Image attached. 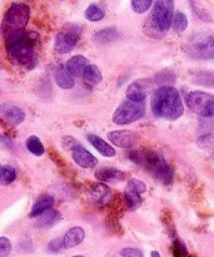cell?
<instances>
[{"mask_svg":"<svg viewBox=\"0 0 214 257\" xmlns=\"http://www.w3.org/2000/svg\"><path fill=\"white\" fill-rule=\"evenodd\" d=\"M39 34L33 30H20L5 35V50L14 64L32 70L38 63L37 44Z\"/></svg>","mask_w":214,"mask_h":257,"instance_id":"1","label":"cell"},{"mask_svg":"<svg viewBox=\"0 0 214 257\" xmlns=\"http://www.w3.org/2000/svg\"><path fill=\"white\" fill-rule=\"evenodd\" d=\"M150 108L157 118L177 120L184 113L179 92L170 85H162L154 90L150 98Z\"/></svg>","mask_w":214,"mask_h":257,"instance_id":"2","label":"cell"},{"mask_svg":"<svg viewBox=\"0 0 214 257\" xmlns=\"http://www.w3.org/2000/svg\"><path fill=\"white\" fill-rule=\"evenodd\" d=\"M174 2L173 0H158L153 5L150 17L147 22V34L154 39L164 38L173 25L174 19Z\"/></svg>","mask_w":214,"mask_h":257,"instance_id":"3","label":"cell"},{"mask_svg":"<svg viewBox=\"0 0 214 257\" xmlns=\"http://www.w3.org/2000/svg\"><path fill=\"white\" fill-rule=\"evenodd\" d=\"M142 167L158 182L169 186L174 180V170L159 152L143 150Z\"/></svg>","mask_w":214,"mask_h":257,"instance_id":"4","label":"cell"},{"mask_svg":"<svg viewBox=\"0 0 214 257\" xmlns=\"http://www.w3.org/2000/svg\"><path fill=\"white\" fill-rule=\"evenodd\" d=\"M30 19V7L25 3L15 2L10 4L3 19V34L25 30L28 22Z\"/></svg>","mask_w":214,"mask_h":257,"instance_id":"5","label":"cell"},{"mask_svg":"<svg viewBox=\"0 0 214 257\" xmlns=\"http://www.w3.org/2000/svg\"><path fill=\"white\" fill-rule=\"evenodd\" d=\"M188 57L195 60L214 59V34L194 35L185 47Z\"/></svg>","mask_w":214,"mask_h":257,"instance_id":"6","label":"cell"},{"mask_svg":"<svg viewBox=\"0 0 214 257\" xmlns=\"http://www.w3.org/2000/svg\"><path fill=\"white\" fill-rule=\"evenodd\" d=\"M82 27L78 24H65L60 29L54 40V49L59 54H68L73 52L82 37Z\"/></svg>","mask_w":214,"mask_h":257,"instance_id":"7","label":"cell"},{"mask_svg":"<svg viewBox=\"0 0 214 257\" xmlns=\"http://www.w3.org/2000/svg\"><path fill=\"white\" fill-rule=\"evenodd\" d=\"M188 108L203 118L214 117V94L203 90H193L185 97Z\"/></svg>","mask_w":214,"mask_h":257,"instance_id":"8","label":"cell"},{"mask_svg":"<svg viewBox=\"0 0 214 257\" xmlns=\"http://www.w3.org/2000/svg\"><path fill=\"white\" fill-rule=\"evenodd\" d=\"M145 114L144 103H134L130 100H124L115 109L113 114V123L118 125H127L142 119Z\"/></svg>","mask_w":214,"mask_h":257,"instance_id":"9","label":"cell"},{"mask_svg":"<svg viewBox=\"0 0 214 257\" xmlns=\"http://www.w3.org/2000/svg\"><path fill=\"white\" fill-rule=\"evenodd\" d=\"M147 192V186L143 181L138 178H130L123 193V200L125 202V207L129 211H135L143 203L142 196Z\"/></svg>","mask_w":214,"mask_h":257,"instance_id":"10","label":"cell"},{"mask_svg":"<svg viewBox=\"0 0 214 257\" xmlns=\"http://www.w3.org/2000/svg\"><path fill=\"white\" fill-rule=\"evenodd\" d=\"M88 191H89L90 201H92L97 207H107V206L113 201L112 190L103 182L93 183Z\"/></svg>","mask_w":214,"mask_h":257,"instance_id":"11","label":"cell"},{"mask_svg":"<svg viewBox=\"0 0 214 257\" xmlns=\"http://www.w3.org/2000/svg\"><path fill=\"white\" fill-rule=\"evenodd\" d=\"M108 140H109L113 145L117 146V147L130 150V148L135 145V142H137L138 136L135 135L133 131L119 130L112 131V132L108 133Z\"/></svg>","mask_w":214,"mask_h":257,"instance_id":"12","label":"cell"},{"mask_svg":"<svg viewBox=\"0 0 214 257\" xmlns=\"http://www.w3.org/2000/svg\"><path fill=\"white\" fill-rule=\"evenodd\" d=\"M72 152V158L78 166H80L82 168H94L97 167L98 160L83 146H80L78 143L75 147H73V150L70 151Z\"/></svg>","mask_w":214,"mask_h":257,"instance_id":"13","label":"cell"},{"mask_svg":"<svg viewBox=\"0 0 214 257\" xmlns=\"http://www.w3.org/2000/svg\"><path fill=\"white\" fill-rule=\"evenodd\" d=\"M2 115L3 119L14 125L22 124L25 120L24 110L18 105L12 104V103H4L2 105Z\"/></svg>","mask_w":214,"mask_h":257,"instance_id":"14","label":"cell"},{"mask_svg":"<svg viewBox=\"0 0 214 257\" xmlns=\"http://www.w3.org/2000/svg\"><path fill=\"white\" fill-rule=\"evenodd\" d=\"M95 178L99 182H120L127 178L123 171L118 170L114 167H102L95 171Z\"/></svg>","mask_w":214,"mask_h":257,"instance_id":"15","label":"cell"},{"mask_svg":"<svg viewBox=\"0 0 214 257\" xmlns=\"http://www.w3.org/2000/svg\"><path fill=\"white\" fill-rule=\"evenodd\" d=\"M88 65L89 64H88L87 58H85L84 55L78 54L70 58V59L67 62V64H65V67H67L68 72L72 74L73 78H79V77H83V74H84Z\"/></svg>","mask_w":214,"mask_h":257,"instance_id":"16","label":"cell"},{"mask_svg":"<svg viewBox=\"0 0 214 257\" xmlns=\"http://www.w3.org/2000/svg\"><path fill=\"white\" fill-rule=\"evenodd\" d=\"M60 220H62V213L58 210L52 208V210L47 211L42 216H39L37 218V221H35L34 226L37 228H39V230H47V228H50L57 225Z\"/></svg>","mask_w":214,"mask_h":257,"instance_id":"17","label":"cell"},{"mask_svg":"<svg viewBox=\"0 0 214 257\" xmlns=\"http://www.w3.org/2000/svg\"><path fill=\"white\" fill-rule=\"evenodd\" d=\"M54 79L55 83H57L62 89H72L75 84L74 78H73L72 74L68 72L67 67H65L64 64H59L55 67Z\"/></svg>","mask_w":214,"mask_h":257,"instance_id":"18","label":"cell"},{"mask_svg":"<svg viewBox=\"0 0 214 257\" xmlns=\"http://www.w3.org/2000/svg\"><path fill=\"white\" fill-rule=\"evenodd\" d=\"M87 140H88V142H89L90 145H92L93 147H94L95 150H97L98 152L103 156V157L110 158V157H114L115 156L114 148H113L109 143L105 142V141L103 140L102 137H99V136L89 133V135H87Z\"/></svg>","mask_w":214,"mask_h":257,"instance_id":"19","label":"cell"},{"mask_svg":"<svg viewBox=\"0 0 214 257\" xmlns=\"http://www.w3.org/2000/svg\"><path fill=\"white\" fill-rule=\"evenodd\" d=\"M85 238V231L83 227H79V226H75V227H72L63 237V241H64L65 250H69V248L77 247L78 245L84 241Z\"/></svg>","mask_w":214,"mask_h":257,"instance_id":"20","label":"cell"},{"mask_svg":"<svg viewBox=\"0 0 214 257\" xmlns=\"http://www.w3.org/2000/svg\"><path fill=\"white\" fill-rule=\"evenodd\" d=\"M53 205H54V198L50 195H42L40 197L37 198V201L33 205L32 211H30V217H39L43 213H45L47 211L52 210Z\"/></svg>","mask_w":214,"mask_h":257,"instance_id":"21","label":"cell"},{"mask_svg":"<svg viewBox=\"0 0 214 257\" xmlns=\"http://www.w3.org/2000/svg\"><path fill=\"white\" fill-rule=\"evenodd\" d=\"M125 94H127L128 100L134 103H144L145 98H147V92H145V88L143 87L142 82L130 83Z\"/></svg>","mask_w":214,"mask_h":257,"instance_id":"22","label":"cell"},{"mask_svg":"<svg viewBox=\"0 0 214 257\" xmlns=\"http://www.w3.org/2000/svg\"><path fill=\"white\" fill-rule=\"evenodd\" d=\"M118 38V30L117 28L110 27V28H104V29L98 30L94 34V40L99 44H110V43L114 42Z\"/></svg>","mask_w":214,"mask_h":257,"instance_id":"23","label":"cell"},{"mask_svg":"<svg viewBox=\"0 0 214 257\" xmlns=\"http://www.w3.org/2000/svg\"><path fill=\"white\" fill-rule=\"evenodd\" d=\"M83 79L88 84L97 85L103 80V74L99 68H98V65L89 64L87 69H85L84 74H83Z\"/></svg>","mask_w":214,"mask_h":257,"instance_id":"24","label":"cell"},{"mask_svg":"<svg viewBox=\"0 0 214 257\" xmlns=\"http://www.w3.org/2000/svg\"><path fill=\"white\" fill-rule=\"evenodd\" d=\"M192 82L203 87L214 88V73L208 70H199L192 75Z\"/></svg>","mask_w":214,"mask_h":257,"instance_id":"25","label":"cell"},{"mask_svg":"<svg viewBox=\"0 0 214 257\" xmlns=\"http://www.w3.org/2000/svg\"><path fill=\"white\" fill-rule=\"evenodd\" d=\"M27 148L32 155L38 156V157H40V156H43L45 153L44 145H43L42 141L37 136H30V137H28Z\"/></svg>","mask_w":214,"mask_h":257,"instance_id":"26","label":"cell"},{"mask_svg":"<svg viewBox=\"0 0 214 257\" xmlns=\"http://www.w3.org/2000/svg\"><path fill=\"white\" fill-rule=\"evenodd\" d=\"M84 15L89 22L97 23L100 22V20L105 17V12L104 9H103L102 7H99L98 4H90L89 7L85 9Z\"/></svg>","mask_w":214,"mask_h":257,"instance_id":"27","label":"cell"},{"mask_svg":"<svg viewBox=\"0 0 214 257\" xmlns=\"http://www.w3.org/2000/svg\"><path fill=\"white\" fill-rule=\"evenodd\" d=\"M0 180H2L3 186L12 185L17 180V171L14 167L9 165H4L0 168Z\"/></svg>","mask_w":214,"mask_h":257,"instance_id":"28","label":"cell"},{"mask_svg":"<svg viewBox=\"0 0 214 257\" xmlns=\"http://www.w3.org/2000/svg\"><path fill=\"white\" fill-rule=\"evenodd\" d=\"M160 220H162V223L164 225L165 230H167V233L170 236V237L174 240L177 238V232H175V226L172 221V216H170L169 210H163L162 215H160Z\"/></svg>","mask_w":214,"mask_h":257,"instance_id":"29","label":"cell"},{"mask_svg":"<svg viewBox=\"0 0 214 257\" xmlns=\"http://www.w3.org/2000/svg\"><path fill=\"white\" fill-rule=\"evenodd\" d=\"M188 28V18L184 13L177 12L173 19V29L177 33H183Z\"/></svg>","mask_w":214,"mask_h":257,"instance_id":"30","label":"cell"},{"mask_svg":"<svg viewBox=\"0 0 214 257\" xmlns=\"http://www.w3.org/2000/svg\"><path fill=\"white\" fill-rule=\"evenodd\" d=\"M172 252H173V257H188L189 256L187 246H185L184 242H183L182 240H179L178 237L173 240Z\"/></svg>","mask_w":214,"mask_h":257,"instance_id":"31","label":"cell"},{"mask_svg":"<svg viewBox=\"0 0 214 257\" xmlns=\"http://www.w3.org/2000/svg\"><path fill=\"white\" fill-rule=\"evenodd\" d=\"M130 5H132L133 10H134L135 13L143 14V13L148 12V10L150 9V7L154 5V3H153L152 0H133V2L130 3Z\"/></svg>","mask_w":214,"mask_h":257,"instance_id":"32","label":"cell"},{"mask_svg":"<svg viewBox=\"0 0 214 257\" xmlns=\"http://www.w3.org/2000/svg\"><path fill=\"white\" fill-rule=\"evenodd\" d=\"M198 146L202 150L205 151H214V135L212 133H207V135H202L198 138Z\"/></svg>","mask_w":214,"mask_h":257,"instance_id":"33","label":"cell"},{"mask_svg":"<svg viewBox=\"0 0 214 257\" xmlns=\"http://www.w3.org/2000/svg\"><path fill=\"white\" fill-rule=\"evenodd\" d=\"M175 80V75L172 70L164 69L162 72H159L158 74H155L154 77V83L157 84H164V83H173Z\"/></svg>","mask_w":214,"mask_h":257,"instance_id":"34","label":"cell"},{"mask_svg":"<svg viewBox=\"0 0 214 257\" xmlns=\"http://www.w3.org/2000/svg\"><path fill=\"white\" fill-rule=\"evenodd\" d=\"M189 5H190V7H192L193 14H194L195 17L198 18V19L203 20V22H213L212 18H210V15L208 14V13L205 12L204 9H202V8H199V5H198L197 3L190 2Z\"/></svg>","mask_w":214,"mask_h":257,"instance_id":"35","label":"cell"},{"mask_svg":"<svg viewBox=\"0 0 214 257\" xmlns=\"http://www.w3.org/2000/svg\"><path fill=\"white\" fill-rule=\"evenodd\" d=\"M48 252L50 253H60L63 250H65L64 241L63 238H53L49 243H48Z\"/></svg>","mask_w":214,"mask_h":257,"instance_id":"36","label":"cell"},{"mask_svg":"<svg viewBox=\"0 0 214 257\" xmlns=\"http://www.w3.org/2000/svg\"><path fill=\"white\" fill-rule=\"evenodd\" d=\"M12 241L5 236L0 237V257H8L12 252Z\"/></svg>","mask_w":214,"mask_h":257,"instance_id":"37","label":"cell"},{"mask_svg":"<svg viewBox=\"0 0 214 257\" xmlns=\"http://www.w3.org/2000/svg\"><path fill=\"white\" fill-rule=\"evenodd\" d=\"M119 256L122 257H143L142 251L134 247H125L120 251Z\"/></svg>","mask_w":214,"mask_h":257,"instance_id":"38","label":"cell"},{"mask_svg":"<svg viewBox=\"0 0 214 257\" xmlns=\"http://www.w3.org/2000/svg\"><path fill=\"white\" fill-rule=\"evenodd\" d=\"M62 145H63V147L65 148V150L72 151L73 147H75V146H77L78 143H77V141L74 140V138L69 137V136H68V137H63Z\"/></svg>","mask_w":214,"mask_h":257,"instance_id":"39","label":"cell"},{"mask_svg":"<svg viewBox=\"0 0 214 257\" xmlns=\"http://www.w3.org/2000/svg\"><path fill=\"white\" fill-rule=\"evenodd\" d=\"M150 257H162V256H160V253L158 252V251H152V252H150Z\"/></svg>","mask_w":214,"mask_h":257,"instance_id":"40","label":"cell"},{"mask_svg":"<svg viewBox=\"0 0 214 257\" xmlns=\"http://www.w3.org/2000/svg\"><path fill=\"white\" fill-rule=\"evenodd\" d=\"M73 257H84V256H82V255H77V256H73Z\"/></svg>","mask_w":214,"mask_h":257,"instance_id":"41","label":"cell"}]
</instances>
